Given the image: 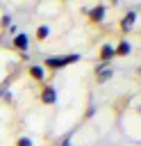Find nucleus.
Masks as SVG:
<instances>
[{
    "label": "nucleus",
    "mask_w": 141,
    "mask_h": 146,
    "mask_svg": "<svg viewBox=\"0 0 141 146\" xmlns=\"http://www.w3.org/2000/svg\"><path fill=\"white\" fill-rule=\"evenodd\" d=\"M136 18H139V9H136V7H132V9H127V11L123 14V18H121V23H118V30L123 32V36H127V34L134 30Z\"/></svg>",
    "instance_id": "1"
},
{
    "label": "nucleus",
    "mask_w": 141,
    "mask_h": 146,
    "mask_svg": "<svg viewBox=\"0 0 141 146\" xmlns=\"http://www.w3.org/2000/svg\"><path fill=\"white\" fill-rule=\"evenodd\" d=\"M39 103L45 105V107L57 105V103H59V91H57V87H55V84H45V87L39 91Z\"/></svg>",
    "instance_id": "2"
},
{
    "label": "nucleus",
    "mask_w": 141,
    "mask_h": 146,
    "mask_svg": "<svg viewBox=\"0 0 141 146\" xmlns=\"http://www.w3.org/2000/svg\"><path fill=\"white\" fill-rule=\"evenodd\" d=\"M84 14H86V18H89L93 25H102L105 18H107V5H105V2H98V5H93L91 9H86Z\"/></svg>",
    "instance_id": "3"
},
{
    "label": "nucleus",
    "mask_w": 141,
    "mask_h": 146,
    "mask_svg": "<svg viewBox=\"0 0 141 146\" xmlns=\"http://www.w3.org/2000/svg\"><path fill=\"white\" fill-rule=\"evenodd\" d=\"M11 48L16 52H30V34L25 32H18L11 36Z\"/></svg>",
    "instance_id": "4"
},
{
    "label": "nucleus",
    "mask_w": 141,
    "mask_h": 146,
    "mask_svg": "<svg viewBox=\"0 0 141 146\" xmlns=\"http://www.w3.org/2000/svg\"><path fill=\"white\" fill-rule=\"evenodd\" d=\"M27 75H30V80H34V82H39V84H43L45 82V75H48V71L39 64V62H32L30 66H27Z\"/></svg>",
    "instance_id": "5"
},
{
    "label": "nucleus",
    "mask_w": 141,
    "mask_h": 146,
    "mask_svg": "<svg viewBox=\"0 0 141 146\" xmlns=\"http://www.w3.org/2000/svg\"><path fill=\"white\" fill-rule=\"evenodd\" d=\"M45 71H61V68H66V64H64V57L61 55H48L45 59H43V64H41Z\"/></svg>",
    "instance_id": "6"
},
{
    "label": "nucleus",
    "mask_w": 141,
    "mask_h": 146,
    "mask_svg": "<svg viewBox=\"0 0 141 146\" xmlns=\"http://www.w3.org/2000/svg\"><path fill=\"white\" fill-rule=\"evenodd\" d=\"M116 59V52H114V43H102L100 46V52H98V62H102V64H111Z\"/></svg>",
    "instance_id": "7"
},
{
    "label": "nucleus",
    "mask_w": 141,
    "mask_h": 146,
    "mask_svg": "<svg viewBox=\"0 0 141 146\" xmlns=\"http://www.w3.org/2000/svg\"><path fill=\"white\" fill-rule=\"evenodd\" d=\"M114 52H116V57H130V55H132V43L127 41V36H123V39L114 46Z\"/></svg>",
    "instance_id": "8"
},
{
    "label": "nucleus",
    "mask_w": 141,
    "mask_h": 146,
    "mask_svg": "<svg viewBox=\"0 0 141 146\" xmlns=\"http://www.w3.org/2000/svg\"><path fill=\"white\" fill-rule=\"evenodd\" d=\"M114 73H116V71H114V66L109 64V66H105L100 73H96V82H98V84H107V82L114 78Z\"/></svg>",
    "instance_id": "9"
},
{
    "label": "nucleus",
    "mask_w": 141,
    "mask_h": 146,
    "mask_svg": "<svg viewBox=\"0 0 141 146\" xmlns=\"http://www.w3.org/2000/svg\"><path fill=\"white\" fill-rule=\"evenodd\" d=\"M50 32H52V30H50V25H45V23H43V25H39V27H36V41H48Z\"/></svg>",
    "instance_id": "10"
},
{
    "label": "nucleus",
    "mask_w": 141,
    "mask_h": 146,
    "mask_svg": "<svg viewBox=\"0 0 141 146\" xmlns=\"http://www.w3.org/2000/svg\"><path fill=\"white\" fill-rule=\"evenodd\" d=\"M61 57H64V64H66V66L82 62V55H80V52H66V55H61Z\"/></svg>",
    "instance_id": "11"
},
{
    "label": "nucleus",
    "mask_w": 141,
    "mask_h": 146,
    "mask_svg": "<svg viewBox=\"0 0 141 146\" xmlns=\"http://www.w3.org/2000/svg\"><path fill=\"white\" fill-rule=\"evenodd\" d=\"M11 82H14V75H7L2 82H0V100H2V96L9 91V87H11Z\"/></svg>",
    "instance_id": "12"
},
{
    "label": "nucleus",
    "mask_w": 141,
    "mask_h": 146,
    "mask_svg": "<svg viewBox=\"0 0 141 146\" xmlns=\"http://www.w3.org/2000/svg\"><path fill=\"white\" fill-rule=\"evenodd\" d=\"M11 23H14V16H11L9 11H5V14L0 16V30H7Z\"/></svg>",
    "instance_id": "13"
},
{
    "label": "nucleus",
    "mask_w": 141,
    "mask_h": 146,
    "mask_svg": "<svg viewBox=\"0 0 141 146\" xmlns=\"http://www.w3.org/2000/svg\"><path fill=\"white\" fill-rule=\"evenodd\" d=\"M96 114H98V107H96V105H93V103H91V105H89V107H86V112H84V119H93V116H96Z\"/></svg>",
    "instance_id": "14"
},
{
    "label": "nucleus",
    "mask_w": 141,
    "mask_h": 146,
    "mask_svg": "<svg viewBox=\"0 0 141 146\" xmlns=\"http://www.w3.org/2000/svg\"><path fill=\"white\" fill-rule=\"evenodd\" d=\"M16 146H34V141H32L30 137H25V135H23V137H18V139H16Z\"/></svg>",
    "instance_id": "15"
},
{
    "label": "nucleus",
    "mask_w": 141,
    "mask_h": 146,
    "mask_svg": "<svg viewBox=\"0 0 141 146\" xmlns=\"http://www.w3.org/2000/svg\"><path fill=\"white\" fill-rule=\"evenodd\" d=\"M73 132H75V130H68V132H66V135L61 137V144H59V146H73V141H70V137H73Z\"/></svg>",
    "instance_id": "16"
},
{
    "label": "nucleus",
    "mask_w": 141,
    "mask_h": 146,
    "mask_svg": "<svg viewBox=\"0 0 141 146\" xmlns=\"http://www.w3.org/2000/svg\"><path fill=\"white\" fill-rule=\"evenodd\" d=\"M14 100H16V98H14V91L9 89V91L2 96V103H7V105H14Z\"/></svg>",
    "instance_id": "17"
},
{
    "label": "nucleus",
    "mask_w": 141,
    "mask_h": 146,
    "mask_svg": "<svg viewBox=\"0 0 141 146\" xmlns=\"http://www.w3.org/2000/svg\"><path fill=\"white\" fill-rule=\"evenodd\" d=\"M0 32H2V30H0ZM5 32H7L9 36H14V34H18V25H16V23H11V25H9V27H7Z\"/></svg>",
    "instance_id": "18"
},
{
    "label": "nucleus",
    "mask_w": 141,
    "mask_h": 146,
    "mask_svg": "<svg viewBox=\"0 0 141 146\" xmlns=\"http://www.w3.org/2000/svg\"><path fill=\"white\" fill-rule=\"evenodd\" d=\"M18 57H20L23 62H30V52H18Z\"/></svg>",
    "instance_id": "19"
},
{
    "label": "nucleus",
    "mask_w": 141,
    "mask_h": 146,
    "mask_svg": "<svg viewBox=\"0 0 141 146\" xmlns=\"http://www.w3.org/2000/svg\"><path fill=\"white\" fill-rule=\"evenodd\" d=\"M109 2H111V5H118V2H121V0H109Z\"/></svg>",
    "instance_id": "20"
},
{
    "label": "nucleus",
    "mask_w": 141,
    "mask_h": 146,
    "mask_svg": "<svg viewBox=\"0 0 141 146\" xmlns=\"http://www.w3.org/2000/svg\"><path fill=\"white\" fill-rule=\"evenodd\" d=\"M59 2H64V0H59Z\"/></svg>",
    "instance_id": "21"
}]
</instances>
